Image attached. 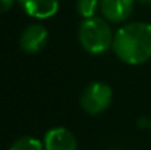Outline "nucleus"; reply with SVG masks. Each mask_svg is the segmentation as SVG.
Listing matches in <instances>:
<instances>
[{"label":"nucleus","instance_id":"5","mask_svg":"<svg viewBox=\"0 0 151 150\" xmlns=\"http://www.w3.org/2000/svg\"><path fill=\"white\" fill-rule=\"evenodd\" d=\"M75 136L65 127H56L44 136V150H76Z\"/></svg>","mask_w":151,"mask_h":150},{"label":"nucleus","instance_id":"6","mask_svg":"<svg viewBox=\"0 0 151 150\" xmlns=\"http://www.w3.org/2000/svg\"><path fill=\"white\" fill-rule=\"evenodd\" d=\"M134 1L135 0H100V7L107 21L117 24L131 16L134 10Z\"/></svg>","mask_w":151,"mask_h":150},{"label":"nucleus","instance_id":"13","mask_svg":"<svg viewBox=\"0 0 151 150\" xmlns=\"http://www.w3.org/2000/svg\"><path fill=\"white\" fill-rule=\"evenodd\" d=\"M150 128H151V122H150Z\"/></svg>","mask_w":151,"mask_h":150},{"label":"nucleus","instance_id":"11","mask_svg":"<svg viewBox=\"0 0 151 150\" xmlns=\"http://www.w3.org/2000/svg\"><path fill=\"white\" fill-rule=\"evenodd\" d=\"M150 122H151V119L141 118V119H139V122H138V125H139V128H150Z\"/></svg>","mask_w":151,"mask_h":150},{"label":"nucleus","instance_id":"10","mask_svg":"<svg viewBox=\"0 0 151 150\" xmlns=\"http://www.w3.org/2000/svg\"><path fill=\"white\" fill-rule=\"evenodd\" d=\"M13 3H15V0H0V13L10 10Z\"/></svg>","mask_w":151,"mask_h":150},{"label":"nucleus","instance_id":"9","mask_svg":"<svg viewBox=\"0 0 151 150\" xmlns=\"http://www.w3.org/2000/svg\"><path fill=\"white\" fill-rule=\"evenodd\" d=\"M9 150H44V143L34 137H21L10 146Z\"/></svg>","mask_w":151,"mask_h":150},{"label":"nucleus","instance_id":"12","mask_svg":"<svg viewBox=\"0 0 151 150\" xmlns=\"http://www.w3.org/2000/svg\"><path fill=\"white\" fill-rule=\"evenodd\" d=\"M137 1H139L141 4H147V6H151V0H137Z\"/></svg>","mask_w":151,"mask_h":150},{"label":"nucleus","instance_id":"8","mask_svg":"<svg viewBox=\"0 0 151 150\" xmlns=\"http://www.w3.org/2000/svg\"><path fill=\"white\" fill-rule=\"evenodd\" d=\"M99 6L100 0H76V10L84 19L94 18Z\"/></svg>","mask_w":151,"mask_h":150},{"label":"nucleus","instance_id":"1","mask_svg":"<svg viewBox=\"0 0 151 150\" xmlns=\"http://www.w3.org/2000/svg\"><path fill=\"white\" fill-rule=\"evenodd\" d=\"M114 54L128 65H141L151 57V24L131 22L120 27L113 38Z\"/></svg>","mask_w":151,"mask_h":150},{"label":"nucleus","instance_id":"3","mask_svg":"<svg viewBox=\"0 0 151 150\" xmlns=\"http://www.w3.org/2000/svg\"><path fill=\"white\" fill-rule=\"evenodd\" d=\"M113 91L104 83H91L81 94V107L88 115H100L111 103Z\"/></svg>","mask_w":151,"mask_h":150},{"label":"nucleus","instance_id":"2","mask_svg":"<svg viewBox=\"0 0 151 150\" xmlns=\"http://www.w3.org/2000/svg\"><path fill=\"white\" fill-rule=\"evenodd\" d=\"M78 38L82 46L91 54H101L113 46V33L107 21L103 18L84 19L78 30Z\"/></svg>","mask_w":151,"mask_h":150},{"label":"nucleus","instance_id":"7","mask_svg":"<svg viewBox=\"0 0 151 150\" xmlns=\"http://www.w3.org/2000/svg\"><path fill=\"white\" fill-rule=\"evenodd\" d=\"M25 13L35 19H47L57 13L59 0H19Z\"/></svg>","mask_w":151,"mask_h":150},{"label":"nucleus","instance_id":"4","mask_svg":"<svg viewBox=\"0 0 151 150\" xmlns=\"http://www.w3.org/2000/svg\"><path fill=\"white\" fill-rule=\"evenodd\" d=\"M49 41V31L41 24L28 25L19 38V46L25 53H38L46 47Z\"/></svg>","mask_w":151,"mask_h":150}]
</instances>
